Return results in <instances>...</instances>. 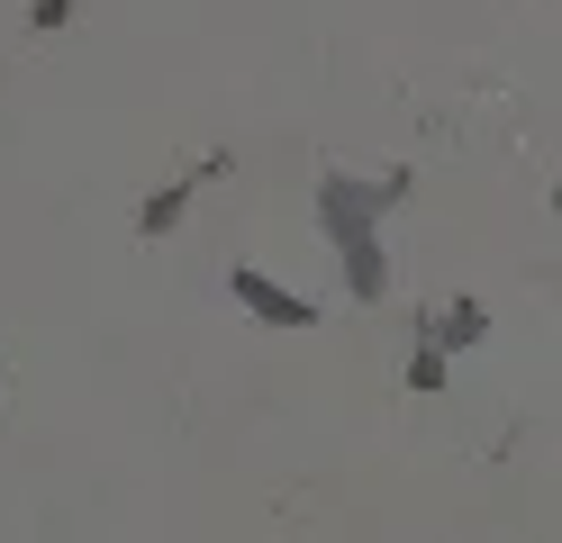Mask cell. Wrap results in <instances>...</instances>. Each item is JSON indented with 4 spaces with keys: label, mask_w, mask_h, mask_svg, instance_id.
Masks as SVG:
<instances>
[{
    "label": "cell",
    "mask_w": 562,
    "mask_h": 543,
    "mask_svg": "<svg viewBox=\"0 0 562 543\" xmlns=\"http://www.w3.org/2000/svg\"><path fill=\"white\" fill-rule=\"evenodd\" d=\"M490 336V308L481 299H453V308H436L427 326H417V344H427V353H463V344H481Z\"/></svg>",
    "instance_id": "obj_4"
},
{
    "label": "cell",
    "mask_w": 562,
    "mask_h": 543,
    "mask_svg": "<svg viewBox=\"0 0 562 543\" xmlns=\"http://www.w3.org/2000/svg\"><path fill=\"white\" fill-rule=\"evenodd\" d=\"M408 389H445V353H427V344H408Z\"/></svg>",
    "instance_id": "obj_5"
},
{
    "label": "cell",
    "mask_w": 562,
    "mask_h": 543,
    "mask_svg": "<svg viewBox=\"0 0 562 543\" xmlns=\"http://www.w3.org/2000/svg\"><path fill=\"white\" fill-rule=\"evenodd\" d=\"M227 290H236V308H245V317H263V326H300V336H308V326L327 317L318 299L281 290V281H272V272H255V263H236V272H227Z\"/></svg>",
    "instance_id": "obj_2"
},
{
    "label": "cell",
    "mask_w": 562,
    "mask_h": 543,
    "mask_svg": "<svg viewBox=\"0 0 562 543\" xmlns=\"http://www.w3.org/2000/svg\"><path fill=\"white\" fill-rule=\"evenodd\" d=\"M408 200V172H381V181H355V172H327L318 181V227L345 263V290L372 308L381 290H391V253H381V217Z\"/></svg>",
    "instance_id": "obj_1"
},
{
    "label": "cell",
    "mask_w": 562,
    "mask_h": 543,
    "mask_svg": "<svg viewBox=\"0 0 562 543\" xmlns=\"http://www.w3.org/2000/svg\"><path fill=\"white\" fill-rule=\"evenodd\" d=\"M218 172H227V155H209V163H191V172H172L164 191L136 208V236H172V227H182V208L200 200V181H218Z\"/></svg>",
    "instance_id": "obj_3"
}]
</instances>
